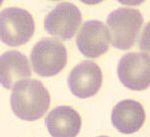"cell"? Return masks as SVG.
<instances>
[{"label": "cell", "instance_id": "cell-1", "mask_svg": "<svg viewBox=\"0 0 150 137\" xmlns=\"http://www.w3.org/2000/svg\"><path fill=\"white\" fill-rule=\"evenodd\" d=\"M10 104L18 118L34 121L46 113L50 105V95L41 81L23 79L13 86Z\"/></svg>", "mask_w": 150, "mask_h": 137}, {"label": "cell", "instance_id": "cell-2", "mask_svg": "<svg viewBox=\"0 0 150 137\" xmlns=\"http://www.w3.org/2000/svg\"><path fill=\"white\" fill-rule=\"evenodd\" d=\"M143 24V16L137 9L118 8L107 17L111 43L115 48L121 50L130 49Z\"/></svg>", "mask_w": 150, "mask_h": 137}, {"label": "cell", "instance_id": "cell-3", "mask_svg": "<svg viewBox=\"0 0 150 137\" xmlns=\"http://www.w3.org/2000/svg\"><path fill=\"white\" fill-rule=\"evenodd\" d=\"M34 19L25 9L9 7L0 11V40L8 46L25 44L34 34Z\"/></svg>", "mask_w": 150, "mask_h": 137}, {"label": "cell", "instance_id": "cell-4", "mask_svg": "<svg viewBox=\"0 0 150 137\" xmlns=\"http://www.w3.org/2000/svg\"><path fill=\"white\" fill-rule=\"evenodd\" d=\"M30 59L38 75L50 77L58 74L66 66L67 50L63 43L58 40L43 38L34 45Z\"/></svg>", "mask_w": 150, "mask_h": 137}, {"label": "cell", "instance_id": "cell-5", "mask_svg": "<svg viewBox=\"0 0 150 137\" xmlns=\"http://www.w3.org/2000/svg\"><path fill=\"white\" fill-rule=\"evenodd\" d=\"M149 55L146 52H130L118 62L117 74L125 87L141 91L149 87Z\"/></svg>", "mask_w": 150, "mask_h": 137}, {"label": "cell", "instance_id": "cell-6", "mask_svg": "<svg viewBox=\"0 0 150 137\" xmlns=\"http://www.w3.org/2000/svg\"><path fill=\"white\" fill-rule=\"evenodd\" d=\"M81 22L82 15L78 7L69 2H63L47 14L44 27L52 36L67 40L76 34Z\"/></svg>", "mask_w": 150, "mask_h": 137}, {"label": "cell", "instance_id": "cell-7", "mask_svg": "<svg viewBox=\"0 0 150 137\" xmlns=\"http://www.w3.org/2000/svg\"><path fill=\"white\" fill-rule=\"evenodd\" d=\"M68 87L78 98L94 96L102 85V71L95 62L84 60L74 66L68 76Z\"/></svg>", "mask_w": 150, "mask_h": 137}, {"label": "cell", "instance_id": "cell-8", "mask_svg": "<svg viewBox=\"0 0 150 137\" xmlns=\"http://www.w3.org/2000/svg\"><path fill=\"white\" fill-rule=\"evenodd\" d=\"M110 34L102 21L88 20L82 25L76 38L79 51L89 58H98L109 48Z\"/></svg>", "mask_w": 150, "mask_h": 137}, {"label": "cell", "instance_id": "cell-9", "mask_svg": "<svg viewBox=\"0 0 150 137\" xmlns=\"http://www.w3.org/2000/svg\"><path fill=\"white\" fill-rule=\"evenodd\" d=\"M81 117L70 106L54 108L46 116L45 124L52 137H76L81 129Z\"/></svg>", "mask_w": 150, "mask_h": 137}, {"label": "cell", "instance_id": "cell-10", "mask_svg": "<svg viewBox=\"0 0 150 137\" xmlns=\"http://www.w3.org/2000/svg\"><path fill=\"white\" fill-rule=\"evenodd\" d=\"M145 112L138 101L125 99L118 102L112 110L111 121L119 132L124 134L135 133L142 127Z\"/></svg>", "mask_w": 150, "mask_h": 137}, {"label": "cell", "instance_id": "cell-11", "mask_svg": "<svg viewBox=\"0 0 150 137\" xmlns=\"http://www.w3.org/2000/svg\"><path fill=\"white\" fill-rule=\"evenodd\" d=\"M31 76L27 57L17 50H9L0 55V84L6 89H12L21 79Z\"/></svg>", "mask_w": 150, "mask_h": 137}, {"label": "cell", "instance_id": "cell-12", "mask_svg": "<svg viewBox=\"0 0 150 137\" xmlns=\"http://www.w3.org/2000/svg\"><path fill=\"white\" fill-rule=\"evenodd\" d=\"M98 137H108V136H98Z\"/></svg>", "mask_w": 150, "mask_h": 137}, {"label": "cell", "instance_id": "cell-13", "mask_svg": "<svg viewBox=\"0 0 150 137\" xmlns=\"http://www.w3.org/2000/svg\"><path fill=\"white\" fill-rule=\"evenodd\" d=\"M1 4H2V1H0V5H1Z\"/></svg>", "mask_w": 150, "mask_h": 137}]
</instances>
